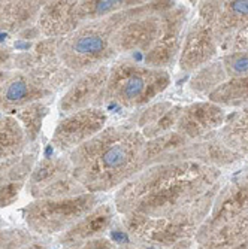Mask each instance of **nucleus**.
Returning a JSON list of instances; mask_svg holds the SVG:
<instances>
[{
  "mask_svg": "<svg viewBox=\"0 0 248 249\" xmlns=\"http://www.w3.org/2000/svg\"><path fill=\"white\" fill-rule=\"evenodd\" d=\"M220 178V169L196 161L153 164L117 191L114 208L121 215H191L205 221L221 188Z\"/></svg>",
  "mask_w": 248,
  "mask_h": 249,
  "instance_id": "1",
  "label": "nucleus"
},
{
  "mask_svg": "<svg viewBox=\"0 0 248 249\" xmlns=\"http://www.w3.org/2000/svg\"><path fill=\"white\" fill-rule=\"evenodd\" d=\"M145 143L134 124H118L105 127L67 157L74 176L87 193H106L123 187L145 169Z\"/></svg>",
  "mask_w": 248,
  "mask_h": 249,
  "instance_id": "2",
  "label": "nucleus"
},
{
  "mask_svg": "<svg viewBox=\"0 0 248 249\" xmlns=\"http://www.w3.org/2000/svg\"><path fill=\"white\" fill-rule=\"evenodd\" d=\"M176 2H142L109 17L82 24L74 33L60 39L58 58L76 75L96 71L117 55L114 37L126 22L148 15H163Z\"/></svg>",
  "mask_w": 248,
  "mask_h": 249,
  "instance_id": "3",
  "label": "nucleus"
},
{
  "mask_svg": "<svg viewBox=\"0 0 248 249\" xmlns=\"http://www.w3.org/2000/svg\"><path fill=\"white\" fill-rule=\"evenodd\" d=\"M171 85V75L133 61H117L109 67L103 102L117 103L127 109L150 105Z\"/></svg>",
  "mask_w": 248,
  "mask_h": 249,
  "instance_id": "4",
  "label": "nucleus"
},
{
  "mask_svg": "<svg viewBox=\"0 0 248 249\" xmlns=\"http://www.w3.org/2000/svg\"><path fill=\"white\" fill-rule=\"evenodd\" d=\"M97 203V196L92 193L63 198H40L22 209V216L35 234L50 236L69 230L82 216L92 212Z\"/></svg>",
  "mask_w": 248,
  "mask_h": 249,
  "instance_id": "5",
  "label": "nucleus"
},
{
  "mask_svg": "<svg viewBox=\"0 0 248 249\" xmlns=\"http://www.w3.org/2000/svg\"><path fill=\"white\" fill-rule=\"evenodd\" d=\"M124 231L132 240L148 246L172 248L178 242L193 240L199 227L178 218H151L136 212L123 215Z\"/></svg>",
  "mask_w": 248,
  "mask_h": 249,
  "instance_id": "6",
  "label": "nucleus"
},
{
  "mask_svg": "<svg viewBox=\"0 0 248 249\" xmlns=\"http://www.w3.org/2000/svg\"><path fill=\"white\" fill-rule=\"evenodd\" d=\"M27 191L35 200L75 197L87 193L74 176L67 155L40 160L29 178Z\"/></svg>",
  "mask_w": 248,
  "mask_h": 249,
  "instance_id": "7",
  "label": "nucleus"
},
{
  "mask_svg": "<svg viewBox=\"0 0 248 249\" xmlns=\"http://www.w3.org/2000/svg\"><path fill=\"white\" fill-rule=\"evenodd\" d=\"M248 211V173H244L228 185L220 188L210 215L197 230L194 240L199 243L210 237L215 230Z\"/></svg>",
  "mask_w": 248,
  "mask_h": 249,
  "instance_id": "8",
  "label": "nucleus"
},
{
  "mask_svg": "<svg viewBox=\"0 0 248 249\" xmlns=\"http://www.w3.org/2000/svg\"><path fill=\"white\" fill-rule=\"evenodd\" d=\"M187 17L189 8L183 5H176L173 9L160 15V35L153 48L145 54V66L166 71V67L179 58Z\"/></svg>",
  "mask_w": 248,
  "mask_h": 249,
  "instance_id": "9",
  "label": "nucleus"
},
{
  "mask_svg": "<svg viewBox=\"0 0 248 249\" xmlns=\"http://www.w3.org/2000/svg\"><path fill=\"white\" fill-rule=\"evenodd\" d=\"M106 123L108 115L100 107H88L74 112L57 124L51 142L58 151L69 154L99 134L106 127Z\"/></svg>",
  "mask_w": 248,
  "mask_h": 249,
  "instance_id": "10",
  "label": "nucleus"
},
{
  "mask_svg": "<svg viewBox=\"0 0 248 249\" xmlns=\"http://www.w3.org/2000/svg\"><path fill=\"white\" fill-rule=\"evenodd\" d=\"M199 19L212 30L218 48L229 45L233 36L248 24V0L242 2H200Z\"/></svg>",
  "mask_w": 248,
  "mask_h": 249,
  "instance_id": "11",
  "label": "nucleus"
},
{
  "mask_svg": "<svg viewBox=\"0 0 248 249\" xmlns=\"http://www.w3.org/2000/svg\"><path fill=\"white\" fill-rule=\"evenodd\" d=\"M242 155L228 148L220 139L217 133H212L204 139L190 142L184 148L163 157L159 163H176V161H196L211 167H228L242 160ZM157 163V164H159Z\"/></svg>",
  "mask_w": 248,
  "mask_h": 249,
  "instance_id": "12",
  "label": "nucleus"
},
{
  "mask_svg": "<svg viewBox=\"0 0 248 249\" xmlns=\"http://www.w3.org/2000/svg\"><path fill=\"white\" fill-rule=\"evenodd\" d=\"M109 78V67L102 66L96 71L79 75L67 88V91L61 97L58 107L63 114L71 115L74 112L100 107L103 103L105 87Z\"/></svg>",
  "mask_w": 248,
  "mask_h": 249,
  "instance_id": "13",
  "label": "nucleus"
},
{
  "mask_svg": "<svg viewBox=\"0 0 248 249\" xmlns=\"http://www.w3.org/2000/svg\"><path fill=\"white\" fill-rule=\"evenodd\" d=\"M51 96H54L53 91L35 84L24 72L0 71V112L14 114L21 107Z\"/></svg>",
  "mask_w": 248,
  "mask_h": 249,
  "instance_id": "14",
  "label": "nucleus"
},
{
  "mask_svg": "<svg viewBox=\"0 0 248 249\" xmlns=\"http://www.w3.org/2000/svg\"><path fill=\"white\" fill-rule=\"evenodd\" d=\"M226 117V112L221 106L211 102H196L184 106L173 131L194 142L220 130Z\"/></svg>",
  "mask_w": 248,
  "mask_h": 249,
  "instance_id": "15",
  "label": "nucleus"
},
{
  "mask_svg": "<svg viewBox=\"0 0 248 249\" xmlns=\"http://www.w3.org/2000/svg\"><path fill=\"white\" fill-rule=\"evenodd\" d=\"M218 43L212 30L199 18L189 27L178 63L183 72H196L211 63L218 54Z\"/></svg>",
  "mask_w": 248,
  "mask_h": 249,
  "instance_id": "16",
  "label": "nucleus"
},
{
  "mask_svg": "<svg viewBox=\"0 0 248 249\" xmlns=\"http://www.w3.org/2000/svg\"><path fill=\"white\" fill-rule=\"evenodd\" d=\"M79 2L56 0L45 2L38 18V27L45 37L63 39L85 24L79 14Z\"/></svg>",
  "mask_w": 248,
  "mask_h": 249,
  "instance_id": "17",
  "label": "nucleus"
},
{
  "mask_svg": "<svg viewBox=\"0 0 248 249\" xmlns=\"http://www.w3.org/2000/svg\"><path fill=\"white\" fill-rule=\"evenodd\" d=\"M160 35V15L134 18L117 32L114 48L117 54L141 51L148 53Z\"/></svg>",
  "mask_w": 248,
  "mask_h": 249,
  "instance_id": "18",
  "label": "nucleus"
},
{
  "mask_svg": "<svg viewBox=\"0 0 248 249\" xmlns=\"http://www.w3.org/2000/svg\"><path fill=\"white\" fill-rule=\"evenodd\" d=\"M115 212V208L108 203L96 206L92 212L74 224L69 230L61 233L58 236V243L64 246V249H69L92 239L102 237V234L112 225Z\"/></svg>",
  "mask_w": 248,
  "mask_h": 249,
  "instance_id": "19",
  "label": "nucleus"
},
{
  "mask_svg": "<svg viewBox=\"0 0 248 249\" xmlns=\"http://www.w3.org/2000/svg\"><path fill=\"white\" fill-rule=\"evenodd\" d=\"M36 163V152L21 154L0 161V208H8L27 184Z\"/></svg>",
  "mask_w": 248,
  "mask_h": 249,
  "instance_id": "20",
  "label": "nucleus"
},
{
  "mask_svg": "<svg viewBox=\"0 0 248 249\" xmlns=\"http://www.w3.org/2000/svg\"><path fill=\"white\" fill-rule=\"evenodd\" d=\"M45 2H0V30L19 35L38 21Z\"/></svg>",
  "mask_w": 248,
  "mask_h": 249,
  "instance_id": "21",
  "label": "nucleus"
},
{
  "mask_svg": "<svg viewBox=\"0 0 248 249\" xmlns=\"http://www.w3.org/2000/svg\"><path fill=\"white\" fill-rule=\"evenodd\" d=\"M217 136L228 148L242 157H248V105L226 117Z\"/></svg>",
  "mask_w": 248,
  "mask_h": 249,
  "instance_id": "22",
  "label": "nucleus"
},
{
  "mask_svg": "<svg viewBox=\"0 0 248 249\" xmlns=\"http://www.w3.org/2000/svg\"><path fill=\"white\" fill-rule=\"evenodd\" d=\"M248 240V211L223 227L215 230L210 237L199 243L197 249H233Z\"/></svg>",
  "mask_w": 248,
  "mask_h": 249,
  "instance_id": "23",
  "label": "nucleus"
},
{
  "mask_svg": "<svg viewBox=\"0 0 248 249\" xmlns=\"http://www.w3.org/2000/svg\"><path fill=\"white\" fill-rule=\"evenodd\" d=\"M29 142L21 124L12 115L0 118V161L18 157L26 151Z\"/></svg>",
  "mask_w": 248,
  "mask_h": 249,
  "instance_id": "24",
  "label": "nucleus"
},
{
  "mask_svg": "<svg viewBox=\"0 0 248 249\" xmlns=\"http://www.w3.org/2000/svg\"><path fill=\"white\" fill-rule=\"evenodd\" d=\"M208 102L224 107H244L248 105V76L229 78L208 94Z\"/></svg>",
  "mask_w": 248,
  "mask_h": 249,
  "instance_id": "25",
  "label": "nucleus"
},
{
  "mask_svg": "<svg viewBox=\"0 0 248 249\" xmlns=\"http://www.w3.org/2000/svg\"><path fill=\"white\" fill-rule=\"evenodd\" d=\"M189 143L190 141L176 131H171V133L160 136V138L147 141L145 148H144V155H142L145 167L157 164L168 154L175 152L179 148H184Z\"/></svg>",
  "mask_w": 248,
  "mask_h": 249,
  "instance_id": "26",
  "label": "nucleus"
},
{
  "mask_svg": "<svg viewBox=\"0 0 248 249\" xmlns=\"http://www.w3.org/2000/svg\"><path fill=\"white\" fill-rule=\"evenodd\" d=\"M224 81H228V75L223 69L221 60H217V61L208 63L207 66L196 71V73L191 76L189 82V88L199 96L208 97V94L214 91V89L218 85H221Z\"/></svg>",
  "mask_w": 248,
  "mask_h": 249,
  "instance_id": "27",
  "label": "nucleus"
},
{
  "mask_svg": "<svg viewBox=\"0 0 248 249\" xmlns=\"http://www.w3.org/2000/svg\"><path fill=\"white\" fill-rule=\"evenodd\" d=\"M48 112H50L48 106L42 102L30 103L14 112L12 117L17 118V121L21 124L29 143H33L39 138L43 120L48 115Z\"/></svg>",
  "mask_w": 248,
  "mask_h": 249,
  "instance_id": "28",
  "label": "nucleus"
},
{
  "mask_svg": "<svg viewBox=\"0 0 248 249\" xmlns=\"http://www.w3.org/2000/svg\"><path fill=\"white\" fill-rule=\"evenodd\" d=\"M141 3V0H88V2H79L78 6L84 22H90Z\"/></svg>",
  "mask_w": 248,
  "mask_h": 249,
  "instance_id": "29",
  "label": "nucleus"
},
{
  "mask_svg": "<svg viewBox=\"0 0 248 249\" xmlns=\"http://www.w3.org/2000/svg\"><path fill=\"white\" fill-rule=\"evenodd\" d=\"M0 249H48V245L32 231L9 229L0 231Z\"/></svg>",
  "mask_w": 248,
  "mask_h": 249,
  "instance_id": "30",
  "label": "nucleus"
},
{
  "mask_svg": "<svg viewBox=\"0 0 248 249\" xmlns=\"http://www.w3.org/2000/svg\"><path fill=\"white\" fill-rule=\"evenodd\" d=\"M183 109H184V106H181V105H173L159 121L154 123L153 125L142 128L141 130L142 136L147 141H151L155 138H160V136H163L166 133H171L172 130H175L176 123L183 114Z\"/></svg>",
  "mask_w": 248,
  "mask_h": 249,
  "instance_id": "31",
  "label": "nucleus"
},
{
  "mask_svg": "<svg viewBox=\"0 0 248 249\" xmlns=\"http://www.w3.org/2000/svg\"><path fill=\"white\" fill-rule=\"evenodd\" d=\"M223 69L229 78L248 76V51L228 53L221 57Z\"/></svg>",
  "mask_w": 248,
  "mask_h": 249,
  "instance_id": "32",
  "label": "nucleus"
},
{
  "mask_svg": "<svg viewBox=\"0 0 248 249\" xmlns=\"http://www.w3.org/2000/svg\"><path fill=\"white\" fill-rule=\"evenodd\" d=\"M172 106L173 105L171 102H166V100L148 105V107H145L144 110L139 112V115L136 117V123H134V125H136L139 130H142V128H145L148 125H153L154 123L159 121Z\"/></svg>",
  "mask_w": 248,
  "mask_h": 249,
  "instance_id": "33",
  "label": "nucleus"
},
{
  "mask_svg": "<svg viewBox=\"0 0 248 249\" xmlns=\"http://www.w3.org/2000/svg\"><path fill=\"white\" fill-rule=\"evenodd\" d=\"M235 51H248V24H245L232 39L229 53Z\"/></svg>",
  "mask_w": 248,
  "mask_h": 249,
  "instance_id": "34",
  "label": "nucleus"
},
{
  "mask_svg": "<svg viewBox=\"0 0 248 249\" xmlns=\"http://www.w3.org/2000/svg\"><path fill=\"white\" fill-rule=\"evenodd\" d=\"M69 249H117V246L109 239L97 237V239H92V240L84 242V243L74 246V248H69Z\"/></svg>",
  "mask_w": 248,
  "mask_h": 249,
  "instance_id": "35",
  "label": "nucleus"
},
{
  "mask_svg": "<svg viewBox=\"0 0 248 249\" xmlns=\"http://www.w3.org/2000/svg\"><path fill=\"white\" fill-rule=\"evenodd\" d=\"M12 51H11V48H8V47H2L0 45V69L2 67H5L9 61H12Z\"/></svg>",
  "mask_w": 248,
  "mask_h": 249,
  "instance_id": "36",
  "label": "nucleus"
},
{
  "mask_svg": "<svg viewBox=\"0 0 248 249\" xmlns=\"http://www.w3.org/2000/svg\"><path fill=\"white\" fill-rule=\"evenodd\" d=\"M40 35H42V33H40L39 27H38V26H32V27L26 29L24 32H21V33H19L18 36L24 37V39H38V37H39Z\"/></svg>",
  "mask_w": 248,
  "mask_h": 249,
  "instance_id": "37",
  "label": "nucleus"
},
{
  "mask_svg": "<svg viewBox=\"0 0 248 249\" xmlns=\"http://www.w3.org/2000/svg\"><path fill=\"white\" fill-rule=\"evenodd\" d=\"M191 246H193V240H183L173 245L171 249H191Z\"/></svg>",
  "mask_w": 248,
  "mask_h": 249,
  "instance_id": "38",
  "label": "nucleus"
},
{
  "mask_svg": "<svg viewBox=\"0 0 248 249\" xmlns=\"http://www.w3.org/2000/svg\"><path fill=\"white\" fill-rule=\"evenodd\" d=\"M233 249H248V240L244 242V243H241V245H238V246H235Z\"/></svg>",
  "mask_w": 248,
  "mask_h": 249,
  "instance_id": "39",
  "label": "nucleus"
},
{
  "mask_svg": "<svg viewBox=\"0 0 248 249\" xmlns=\"http://www.w3.org/2000/svg\"><path fill=\"white\" fill-rule=\"evenodd\" d=\"M117 249H139V248H136V246H132V245H121V246H118Z\"/></svg>",
  "mask_w": 248,
  "mask_h": 249,
  "instance_id": "40",
  "label": "nucleus"
}]
</instances>
